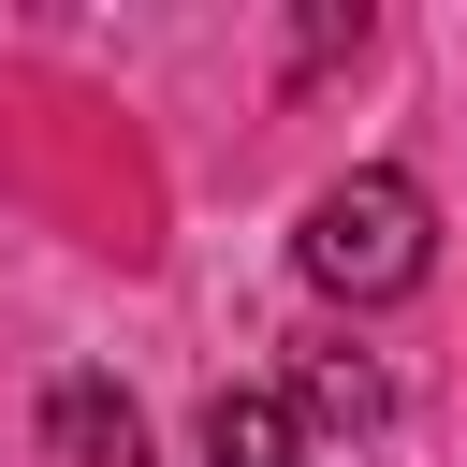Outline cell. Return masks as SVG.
<instances>
[{"instance_id":"5","label":"cell","mask_w":467,"mask_h":467,"mask_svg":"<svg viewBox=\"0 0 467 467\" xmlns=\"http://www.w3.org/2000/svg\"><path fill=\"white\" fill-rule=\"evenodd\" d=\"M350 44H365V0H350V15H306V29H292V73H321V58H350Z\"/></svg>"},{"instance_id":"1","label":"cell","mask_w":467,"mask_h":467,"mask_svg":"<svg viewBox=\"0 0 467 467\" xmlns=\"http://www.w3.org/2000/svg\"><path fill=\"white\" fill-rule=\"evenodd\" d=\"M292 263H306L321 292H350V306H394V292H423V263H438V204H423L394 161H365V175H336V190L306 204Z\"/></svg>"},{"instance_id":"4","label":"cell","mask_w":467,"mask_h":467,"mask_svg":"<svg viewBox=\"0 0 467 467\" xmlns=\"http://www.w3.org/2000/svg\"><path fill=\"white\" fill-rule=\"evenodd\" d=\"M394 394H379V365L365 350H306V394H292V423H379Z\"/></svg>"},{"instance_id":"3","label":"cell","mask_w":467,"mask_h":467,"mask_svg":"<svg viewBox=\"0 0 467 467\" xmlns=\"http://www.w3.org/2000/svg\"><path fill=\"white\" fill-rule=\"evenodd\" d=\"M204 467H306V423H292V394H263V379L204 394Z\"/></svg>"},{"instance_id":"2","label":"cell","mask_w":467,"mask_h":467,"mask_svg":"<svg viewBox=\"0 0 467 467\" xmlns=\"http://www.w3.org/2000/svg\"><path fill=\"white\" fill-rule=\"evenodd\" d=\"M44 467H146V409L117 379H58L44 394Z\"/></svg>"}]
</instances>
